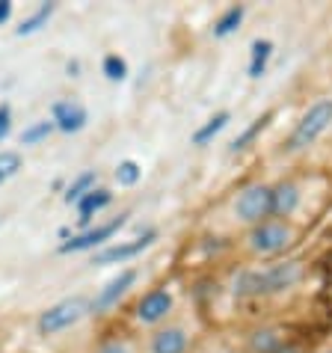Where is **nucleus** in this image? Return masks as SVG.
Wrapping results in <instances>:
<instances>
[{"label": "nucleus", "mask_w": 332, "mask_h": 353, "mask_svg": "<svg viewBox=\"0 0 332 353\" xmlns=\"http://www.w3.org/2000/svg\"><path fill=\"white\" fill-rule=\"evenodd\" d=\"M229 122H231V113H229V110H220V113H214L208 122H205V125H199V128L193 131V145H199V149H202V145H208V143L214 140V137H217L222 128H226Z\"/></svg>", "instance_id": "obj_15"}, {"label": "nucleus", "mask_w": 332, "mask_h": 353, "mask_svg": "<svg viewBox=\"0 0 332 353\" xmlns=\"http://www.w3.org/2000/svg\"><path fill=\"white\" fill-rule=\"evenodd\" d=\"M110 202H113V193L107 190V188H95V190H90L81 202H77V220L86 225V223L95 217V214H101Z\"/></svg>", "instance_id": "obj_13"}, {"label": "nucleus", "mask_w": 332, "mask_h": 353, "mask_svg": "<svg viewBox=\"0 0 332 353\" xmlns=\"http://www.w3.org/2000/svg\"><path fill=\"white\" fill-rule=\"evenodd\" d=\"M65 68H68V74H72V77H77V72H81V63H68Z\"/></svg>", "instance_id": "obj_28"}, {"label": "nucleus", "mask_w": 332, "mask_h": 353, "mask_svg": "<svg viewBox=\"0 0 332 353\" xmlns=\"http://www.w3.org/2000/svg\"><path fill=\"white\" fill-rule=\"evenodd\" d=\"M175 306V297H172V291L169 288H152V291H145L140 303H136V321L140 323H160L169 318V312Z\"/></svg>", "instance_id": "obj_7"}, {"label": "nucleus", "mask_w": 332, "mask_h": 353, "mask_svg": "<svg viewBox=\"0 0 332 353\" xmlns=\"http://www.w3.org/2000/svg\"><path fill=\"white\" fill-rule=\"evenodd\" d=\"M140 179H143L140 163L136 161H119V166H116V181H119L122 188H134Z\"/></svg>", "instance_id": "obj_23"}, {"label": "nucleus", "mask_w": 332, "mask_h": 353, "mask_svg": "<svg viewBox=\"0 0 332 353\" xmlns=\"http://www.w3.org/2000/svg\"><path fill=\"white\" fill-rule=\"evenodd\" d=\"M95 353H131V347L125 345V341H107V345H101Z\"/></svg>", "instance_id": "obj_26"}, {"label": "nucleus", "mask_w": 332, "mask_h": 353, "mask_svg": "<svg viewBox=\"0 0 332 353\" xmlns=\"http://www.w3.org/2000/svg\"><path fill=\"white\" fill-rule=\"evenodd\" d=\"M9 15H12V0H0V24H6Z\"/></svg>", "instance_id": "obj_27"}, {"label": "nucleus", "mask_w": 332, "mask_h": 353, "mask_svg": "<svg viewBox=\"0 0 332 353\" xmlns=\"http://www.w3.org/2000/svg\"><path fill=\"white\" fill-rule=\"evenodd\" d=\"M306 276V264L300 259H282L264 264V268H243L231 276L229 291L234 300H258V297H279L297 288Z\"/></svg>", "instance_id": "obj_1"}, {"label": "nucleus", "mask_w": 332, "mask_h": 353, "mask_svg": "<svg viewBox=\"0 0 332 353\" xmlns=\"http://www.w3.org/2000/svg\"><path fill=\"white\" fill-rule=\"evenodd\" d=\"M270 57H273V42H270V39H256L252 48H249V77H252V81L267 72Z\"/></svg>", "instance_id": "obj_16"}, {"label": "nucleus", "mask_w": 332, "mask_h": 353, "mask_svg": "<svg viewBox=\"0 0 332 353\" xmlns=\"http://www.w3.org/2000/svg\"><path fill=\"white\" fill-rule=\"evenodd\" d=\"M187 347H190V336L178 323L154 330L149 339V353H187Z\"/></svg>", "instance_id": "obj_11"}, {"label": "nucleus", "mask_w": 332, "mask_h": 353, "mask_svg": "<svg viewBox=\"0 0 332 353\" xmlns=\"http://www.w3.org/2000/svg\"><path fill=\"white\" fill-rule=\"evenodd\" d=\"M56 128H54V122L51 119H42V122H33V125H27V128L21 131V145H36V143H42L48 140Z\"/></svg>", "instance_id": "obj_21"}, {"label": "nucleus", "mask_w": 332, "mask_h": 353, "mask_svg": "<svg viewBox=\"0 0 332 353\" xmlns=\"http://www.w3.org/2000/svg\"><path fill=\"white\" fill-rule=\"evenodd\" d=\"M294 241H297V229L288 220H264L247 232L243 247H247L256 259H276Z\"/></svg>", "instance_id": "obj_2"}, {"label": "nucleus", "mask_w": 332, "mask_h": 353, "mask_svg": "<svg viewBox=\"0 0 332 353\" xmlns=\"http://www.w3.org/2000/svg\"><path fill=\"white\" fill-rule=\"evenodd\" d=\"M243 15H247V6H229L226 12H222V15L217 18V21H214V36H217V39L231 36V33L240 27Z\"/></svg>", "instance_id": "obj_17"}, {"label": "nucleus", "mask_w": 332, "mask_h": 353, "mask_svg": "<svg viewBox=\"0 0 332 353\" xmlns=\"http://www.w3.org/2000/svg\"><path fill=\"white\" fill-rule=\"evenodd\" d=\"M9 131H12V116H9V107L3 104L0 107V140H3Z\"/></svg>", "instance_id": "obj_25"}, {"label": "nucleus", "mask_w": 332, "mask_h": 353, "mask_svg": "<svg viewBox=\"0 0 332 353\" xmlns=\"http://www.w3.org/2000/svg\"><path fill=\"white\" fill-rule=\"evenodd\" d=\"M302 202V193L294 181H279L273 184V217L270 220H288L294 217Z\"/></svg>", "instance_id": "obj_12"}, {"label": "nucleus", "mask_w": 332, "mask_h": 353, "mask_svg": "<svg viewBox=\"0 0 332 353\" xmlns=\"http://www.w3.org/2000/svg\"><path fill=\"white\" fill-rule=\"evenodd\" d=\"M158 241V232H145L140 238L134 241H125V243H110V247H104L101 252H95V264H122L128 259H136L140 252H145L152 247V243Z\"/></svg>", "instance_id": "obj_8"}, {"label": "nucleus", "mask_w": 332, "mask_h": 353, "mask_svg": "<svg viewBox=\"0 0 332 353\" xmlns=\"http://www.w3.org/2000/svg\"><path fill=\"white\" fill-rule=\"evenodd\" d=\"M125 223H128V214H119L116 220L101 223V225H95V229H86V232H81V234H74L72 241L60 243V252H63V256H68V252H83V250H95V247H101V243L110 241L113 234L119 232Z\"/></svg>", "instance_id": "obj_6"}, {"label": "nucleus", "mask_w": 332, "mask_h": 353, "mask_svg": "<svg viewBox=\"0 0 332 353\" xmlns=\"http://www.w3.org/2000/svg\"><path fill=\"white\" fill-rule=\"evenodd\" d=\"M95 181H98V172H95V170L83 172V175H77V179H74L72 184H68V190H65V196H63V199H65L68 205H72V202L77 205V202H81L86 193H90V190H95Z\"/></svg>", "instance_id": "obj_18"}, {"label": "nucleus", "mask_w": 332, "mask_h": 353, "mask_svg": "<svg viewBox=\"0 0 332 353\" xmlns=\"http://www.w3.org/2000/svg\"><path fill=\"white\" fill-rule=\"evenodd\" d=\"M51 122L56 131L63 134H77L86 128V122H90V113H86L83 104L77 101H54L51 107Z\"/></svg>", "instance_id": "obj_9"}, {"label": "nucleus", "mask_w": 332, "mask_h": 353, "mask_svg": "<svg viewBox=\"0 0 332 353\" xmlns=\"http://www.w3.org/2000/svg\"><path fill=\"white\" fill-rule=\"evenodd\" d=\"M134 282H136V270H134V268L119 270V276H113L98 294H95V300H90V309H92V312H104V309L116 306V303L125 297V291H128Z\"/></svg>", "instance_id": "obj_10"}, {"label": "nucleus", "mask_w": 332, "mask_h": 353, "mask_svg": "<svg viewBox=\"0 0 332 353\" xmlns=\"http://www.w3.org/2000/svg\"><path fill=\"white\" fill-rule=\"evenodd\" d=\"M285 350V336L276 327H261L249 336V353H282Z\"/></svg>", "instance_id": "obj_14"}, {"label": "nucleus", "mask_w": 332, "mask_h": 353, "mask_svg": "<svg viewBox=\"0 0 332 353\" xmlns=\"http://www.w3.org/2000/svg\"><path fill=\"white\" fill-rule=\"evenodd\" d=\"M21 170V154L18 152H0V184H6Z\"/></svg>", "instance_id": "obj_24"}, {"label": "nucleus", "mask_w": 332, "mask_h": 353, "mask_svg": "<svg viewBox=\"0 0 332 353\" xmlns=\"http://www.w3.org/2000/svg\"><path fill=\"white\" fill-rule=\"evenodd\" d=\"M231 214L234 220L243 223V225H258L273 217V184H247L231 202Z\"/></svg>", "instance_id": "obj_4"}, {"label": "nucleus", "mask_w": 332, "mask_h": 353, "mask_svg": "<svg viewBox=\"0 0 332 353\" xmlns=\"http://www.w3.org/2000/svg\"><path fill=\"white\" fill-rule=\"evenodd\" d=\"M54 9H56L54 3H42V6H39L30 18H24L21 27H18L15 33H18V36H30V33H36V30H42V27L48 24V18L54 15Z\"/></svg>", "instance_id": "obj_19"}, {"label": "nucleus", "mask_w": 332, "mask_h": 353, "mask_svg": "<svg viewBox=\"0 0 332 353\" xmlns=\"http://www.w3.org/2000/svg\"><path fill=\"white\" fill-rule=\"evenodd\" d=\"M101 72H104L107 81L122 83L125 77H128V63H125V57H119V54H107L104 63H101Z\"/></svg>", "instance_id": "obj_20"}, {"label": "nucleus", "mask_w": 332, "mask_h": 353, "mask_svg": "<svg viewBox=\"0 0 332 353\" xmlns=\"http://www.w3.org/2000/svg\"><path fill=\"white\" fill-rule=\"evenodd\" d=\"M332 128V98H318L315 104H309V110L300 116L294 131L288 137V152H306L309 145H315L320 137Z\"/></svg>", "instance_id": "obj_3"}, {"label": "nucleus", "mask_w": 332, "mask_h": 353, "mask_svg": "<svg viewBox=\"0 0 332 353\" xmlns=\"http://www.w3.org/2000/svg\"><path fill=\"white\" fill-rule=\"evenodd\" d=\"M90 300L86 297H65L54 306H48L42 315H39V332L42 336H56L63 330H72L74 323H81L86 315H90Z\"/></svg>", "instance_id": "obj_5"}, {"label": "nucleus", "mask_w": 332, "mask_h": 353, "mask_svg": "<svg viewBox=\"0 0 332 353\" xmlns=\"http://www.w3.org/2000/svg\"><path fill=\"white\" fill-rule=\"evenodd\" d=\"M270 119H273V113H264V116H261V119H256V122H252L249 128L243 131V134L238 137V140L231 143V152H240V149H247V145H249V143L256 140V137H258V134H261V131H264L267 125H270Z\"/></svg>", "instance_id": "obj_22"}, {"label": "nucleus", "mask_w": 332, "mask_h": 353, "mask_svg": "<svg viewBox=\"0 0 332 353\" xmlns=\"http://www.w3.org/2000/svg\"><path fill=\"white\" fill-rule=\"evenodd\" d=\"M318 353H332V347H324V350H318Z\"/></svg>", "instance_id": "obj_30"}, {"label": "nucleus", "mask_w": 332, "mask_h": 353, "mask_svg": "<svg viewBox=\"0 0 332 353\" xmlns=\"http://www.w3.org/2000/svg\"><path fill=\"white\" fill-rule=\"evenodd\" d=\"M217 353H240V350H217Z\"/></svg>", "instance_id": "obj_29"}]
</instances>
